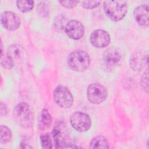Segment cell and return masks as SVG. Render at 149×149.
Segmentation results:
<instances>
[{
	"instance_id": "cell-17",
	"label": "cell",
	"mask_w": 149,
	"mask_h": 149,
	"mask_svg": "<svg viewBox=\"0 0 149 149\" xmlns=\"http://www.w3.org/2000/svg\"><path fill=\"white\" fill-rule=\"evenodd\" d=\"M1 143L6 144L9 142L12 137V133L9 128L4 125H1L0 127Z\"/></svg>"
},
{
	"instance_id": "cell-8",
	"label": "cell",
	"mask_w": 149,
	"mask_h": 149,
	"mask_svg": "<svg viewBox=\"0 0 149 149\" xmlns=\"http://www.w3.org/2000/svg\"><path fill=\"white\" fill-rule=\"evenodd\" d=\"M1 23L5 29L14 31L19 27L20 20L16 13L10 11H5L1 15Z\"/></svg>"
},
{
	"instance_id": "cell-12",
	"label": "cell",
	"mask_w": 149,
	"mask_h": 149,
	"mask_svg": "<svg viewBox=\"0 0 149 149\" xmlns=\"http://www.w3.org/2000/svg\"><path fill=\"white\" fill-rule=\"evenodd\" d=\"M148 6L144 4L137 6L134 9L133 13L134 17L139 24L144 26H147L148 25Z\"/></svg>"
},
{
	"instance_id": "cell-5",
	"label": "cell",
	"mask_w": 149,
	"mask_h": 149,
	"mask_svg": "<svg viewBox=\"0 0 149 149\" xmlns=\"http://www.w3.org/2000/svg\"><path fill=\"white\" fill-rule=\"evenodd\" d=\"M53 97L56 104L62 108H69L73 104V95L68 88L65 86H57L54 91Z\"/></svg>"
},
{
	"instance_id": "cell-23",
	"label": "cell",
	"mask_w": 149,
	"mask_h": 149,
	"mask_svg": "<svg viewBox=\"0 0 149 149\" xmlns=\"http://www.w3.org/2000/svg\"><path fill=\"white\" fill-rule=\"evenodd\" d=\"M79 1H59V3L62 5L63 6L67 8H73L74 6H76Z\"/></svg>"
},
{
	"instance_id": "cell-6",
	"label": "cell",
	"mask_w": 149,
	"mask_h": 149,
	"mask_svg": "<svg viewBox=\"0 0 149 149\" xmlns=\"http://www.w3.org/2000/svg\"><path fill=\"white\" fill-rule=\"evenodd\" d=\"M70 122L72 126L79 132H85L91 127V120L87 113L76 111L70 116Z\"/></svg>"
},
{
	"instance_id": "cell-2",
	"label": "cell",
	"mask_w": 149,
	"mask_h": 149,
	"mask_svg": "<svg viewBox=\"0 0 149 149\" xmlns=\"http://www.w3.org/2000/svg\"><path fill=\"white\" fill-rule=\"evenodd\" d=\"M52 134L56 148H74L72 146L73 144L67 125L63 122L59 121L55 124Z\"/></svg>"
},
{
	"instance_id": "cell-15",
	"label": "cell",
	"mask_w": 149,
	"mask_h": 149,
	"mask_svg": "<svg viewBox=\"0 0 149 149\" xmlns=\"http://www.w3.org/2000/svg\"><path fill=\"white\" fill-rule=\"evenodd\" d=\"M52 116L47 109H44L40 114L38 127L42 130L48 129L52 124Z\"/></svg>"
},
{
	"instance_id": "cell-3",
	"label": "cell",
	"mask_w": 149,
	"mask_h": 149,
	"mask_svg": "<svg viewBox=\"0 0 149 149\" xmlns=\"http://www.w3.org/2000/svg\"><path fill=\"white\" fill-rule=\"evenodd\" d=\"M104 10L111 20L118 22L126 15L127 4L123 1H106L104 2Z\"/></svg>"
},
{
	"instance_id": "cell-19",
	"label": "cell",
	"mask_w": 149,
	"mask_h": 149,
	"mask_svg": "<svg viewBox=\"0 0 149 149\" xmlns=\"http://www.w3.org/2000/svg\"><path fill=\"white\" fill-rule=\"evenodd\" d=\"M1 64L4 68L10 69L13 66L14 62L10 56L7 54V53H2L1 54Z\"/></svg>"
},
{
	"instance_id": "cell-13",
	"label": "cell",
	"mask_w": 149,
	"mask_h": 149,
	"mask_svg": "<svg viewBox=\"0 0 149 149\" xmlns=\"http://www.w3.org/2000/svg\"><path fill=\"white\" fill-rule=\"evenodd\" d=\"M147 65V56L140 53L134 54L130 60V66L134 71H140L145 64Z\"/></svg>"
},
{
	"instance_id": "cell-16",
	"label": "cell",
	"mask_w": 149,
	"mask_h": 149,
	"mask_svg": "<svg viewBox=\"0 0 149 149\" xmlns=\"http://www.w3.org/2000/svg\"><path fill=\"white\" fill-rule=\"evenodd\" d=\"M90 148H109V144L104 136H98L93 138L90 143Z\"/></svg>"
},
{
	"instance_id": "cell-11",
	"label": "cell",
	"mask_w": 149,
	"mask_h": 149,
	"mask_svg": "<svg viewBox=\"0 0 149 149\" xmlns=\"http://www.w3.org/2000/svg\"><path fill=\"white\" fill-rule=\"evenodd\" d=\"M120 59L121 54L119 51L116 48H109L104 53V63L108 68L116 65L120 62Z\"/></svg>"
},
{
	"instance_id": "cell-7",
	"label": "cell",
	"mask_w": 149,
	"mask_h": 149,
	"mask_svg": "<svg viewBox=\"0 0 149 149\" xmlns=\"http://www.w3.org/2000/svg\"><path fill=\"white\" fill-rule=\"evenodd\" d=\"M88 101L94 104H99L105 100L108 96L107 88L100 83H93L88 86L87 90Z\"/></svg>"
},
{
	"instance_id": "cell-21",
	"label": "cell",
	"mask_w": 149,
	"mask_h": 149,
	"mask_svg": "<svg viewBox=\"0 0 149 149\" xmlns=\"http://www.w3.org/2000/svg\"><path fill=\"white\" fill-rule=\"evenodd\" d=\"M100 2L99 1H85L81 2V6L85 9H93L97 7Z\"/></svg>"
},
{
	"instance_id": "cell-4",
	"label": "cell",
	"mask_w": 149,
	"mask_h": 149,
	"mask_svg": "<svg viewBox=\"0 0 149 149\" xmlns=\"http://www.w3.org/2000/svg\"><path fill=\"white\" fill-rule=\"evenodd\" d=\"M68 64L73 70L83 72L86 70L90 63L89 55L83 50H76L68 57Z\"/></svg>"
},
{
	"instance_id": "cell-22",
	"label": "cell",
	"mask_w": 149,
	"mask_h": 149,
	"mask_svg": "<svg viewBox=\"0 0 149 149\" xmlns=\"http://www.w3.org/2000/svg\"><path fill=\"white\" fill-rule=\"evenodd\" d=\"M148 69H146V70L143 73L141 79V84L143 87V88L148 93Z\"/></svg>"
},
{
	"instance_id": "cell-1",
	"label": "cell",
	"mask_w": 149,
	"mask_h": 149,
	"mask_svg": "<svg viewBox=\"0 0 149 149\" xmlns=\"http://www.w3.org/2000/svg\"><path fill=\"white\" fill-rule=\"evenodd\" d=\"M13 117L15 122L23 128H30L34 123L33 111L30 106L25 102H21L15 107Z\"/></svg>"
},
{
	"instance_id": "cell-9",
	"label": "cell",
	"mask_w": 149,
	"mask_h": 149,
	"mask_svg": "<svg viewBox=\"0 0 149 149\" xmlns=\"http://www.w3.org/2000/svg\"><path fill=\"white\" fill-rule=\"evenodd\" d=\"M90 42L96 48H104L110 42V36L108 32L103 30H95L90 35Z\"/></svg>"
},
{
	"instance_id": "cell-20",
	"label": "cell",
	"mask_w": 149,
	"mask_h": 149,
	"mask_svg": "<svg viewBox=\"0 0 149 149\" xmlns=\"http://www.w3.org/2000/svg\"><path fill=\"white\" fill-rule=\"evenodd\" d=\"M40 140L42 148L44 149H50L52 148V141L50 136L48 134H41Z\"/></svg>"
},
{
	"instance_id": "cell-10",
	"label": "cell",
	"mask_w": 149,
	"mask_h": 149,
	"mask_svg": "<svg viewBox=\"0 0 149 149\" xmlns=\"http://www.w3.org/2000/svg\"><path fill=\"white\" fill-rule=\"evenodd\" d=\"M66 34L73 40H79L84 35V27L83 24L76 20H72L68 22L65 26Z\"/></svg>"
},
{
	"instance_id": "cell-14",
	"label": "cell",
	"mask_w": 149,
	"mask_h": 149,
	"mask_svg": "<svg viewBox=\"0 0 149 149\" xmlns=\"http://www.w3.org/2000/svg\"><path fill=\"white\" fill-rule=\"evenodd\" d=\"M7 54L13 60L19 61L23 59L25 56V51L24 48L18 44H12L8 48Z\"/></svg>"
},
{
	"instance_id": "cell-18",
	"label": "cell",
	"mask_w": 149,
	"mask_h": 149,
	"mask_svg": "<svg viewBox=\"0 0 149 149\" xmlns=\"http://www.w3.org/2000/svg\"><path fill=\"white\" fill-rule=\"evenodd\" d=\"M33 1H16V5L18 9L22 12H28L30 11L34 7Z\"/></svg>"
}]
</instances>
